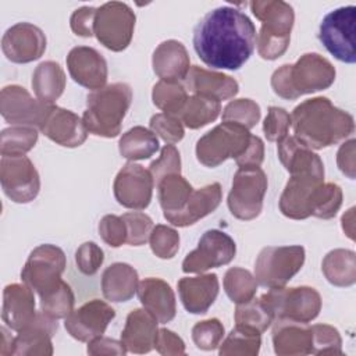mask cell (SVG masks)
Returning a JSON list of instances; mask_svg holds the SVG:
<instances>
[{
	"mask_svg": "<svg viewBox=\"0 0 356 356\" xmlns=\"http://www.w3.org/2000/svg\"><path fill=\"white\" fill-rule=\"evenodd\" d=\"M256 28L241 10L229 6L209 11L193 29V49L214 70H239L256 49Z\"/></svg>",
	"mask_w": 356,
	"mask_h": 356,
	"instance_id": "obj_1",
	"label": "cell"
},
{
	"mask_svg": "<svg viewBox=\"0 0 356 356\" xmlns=\"http://www.w3.org/2000/svg\"><path fill=\"white\" fill-rule=\"evenodd\" d=\"M291 127L309 149H324L339 143L355 131L353 117L335 107L328 97H313L298 104L291 114Z\"/></svg>",
	"mask_w": 356,
	"mask_h": 356,
	"instance_id": "obj_2",
	"label": "cell"
},
{
	"mask_svg": "<svg viewBox=\"0 0 356 356\" xmlns=\"http://www.w3.org/2000/svg\"><path fill=\"white\" fill-rule=\"evenodd\" d=\"M334 65L318 53H306L293 64H284L271 75L274 93L286 100L330 88L335 81Z\"/></svg>",
	"mask_w": 356,
	"mask_h": 356,
	"instance_id": "obj_3",
	"label": "cell"
},
{
	"mask_svg": "<svg viewBox=\"0 0 356 356\" xmlns=\"http://www.w3.org/2000/svg\"><path fill=\"white\" fill-rule=\"evenodd\" d=\"M131 103L132 89L124 82L110 83L90 92L86 97V110L82 115L88 132L103 138L118 136Z\"/></svg>",
	"mask_w": 356,
	"mask_h": 356,
	"instance_id": "obj_4",
	"label": "cell"
},
{
	"mask_svg": "<svg viewBox=\"0 0 356 356\" xmlns=\"http://www.w3.org/2000/svg\"><path fill=\"white\" fill-rule=\"evenodd\" d=\"M252 13L261 22L256 38L259 56L264 60H277L288 49L295 13L291 4L282 0H254L249 3Z\"/></svg>",
	"mask_w": 356,
	"mask_h": 356,
	"instance_id": "obj_5",
	"label": "cell"
},
{
	"mask_svg": "<svg viewBox=\"0 0 356 356\" xmlns=\"http://www.w3.org/2000/svg\"><path fill=\"white\" fill-rule=\"evenodd\" d=\"M253 135L245 127L222 121L196 142V159L204 167L214 168L227 159H235L236 164L248 153Z\"/></svg>",
	"mask_w": 356,
	"mask_h": 356,
	"instance_id": "obj_6",
	"label": "cell"
},
{
	"mask_svg": "<svg viewBox=\"0 0 356 356\" xmlns=\"http://www.w3.org/2000/svg\"><path fill=\"white\" fill-rule=\"evenodd\" d=\"M260 299L274 320L310 323L321 310V296L310 286L271 288Z\"/></svg>",
	"mask_w": 356,
	"mask_h": 356,
	"instance_id": "obj_7",
	"label": "cell"
},
{
	"mask_svg": "<svg viewBox=\"0 0 356 356\" xmlns=\"http://www.w3.org/2000/svg\"><path fill=\"white\" fill-rule=\"evenodd\" d=\"M67 266V259L56 245L44 243L35 248L21 271V280L40 298L56 291L63 282V273Z\"/></svg>",
	"mask_w": 356,
	"mask_h": 356,
	"instance_id": "obj_8",
	"label": "cell"
},
{
	"mask_svg": "<svg viewBox=\"0 0 356 356\" xmlns=\"http://www.w3.org/2000/svg\"><path fill=\"white\" fill-rule=\"evenodd\" d=\"M305 248L267 246L260 250L254 261V278L264 288H281L296 275L305 263Z\"/></svg>",
	"mask_w": 356,
	"mask_h": 356,
	"instance_id": "obj_9",
	"label": "cell"
},
{
	"mask_svg": "<svg viewBox=\"0 0 356 356\" xmlns=\"http://www.w3.org/2000/svg\"><path fill=\"white\" fill-rule=\"evenodd\" d=\"M267 185V175L260 167H239L232 178L227 199L231 214L242 221L259 217Z\"/></svg>",
	"mask_w": 356,
	"mask_h": 356,
	"instance_id": "obj_10",
	"label": "cell"
},
{
	"mask_svg": "<svg viewBox=\"0 0 356 356\" xmlns=\"http://www.w3.org/2000/svg\"><path fill=\"white\" fill-rule=\"evenodd\" d=\"M136 15L122 1H108L96 10L93 35L111 51L125 50L134 36Z\"/></svg>",
	"mask_w": 356,
	"mask_h": 356,
	"instance_id": "obj_11",
	"label": "cell"
},
{
	"mask_svg": "<svg viewBox=\"0 0 356 356\" xmlns=\"http://www.w3.org/2000/svg\"><path fill=\"white\" fill-rule=\"evenodd\" d=\"M355 22V6L338 7L323 18L317 33L318 40L328 50V53L346 64L356 63Z\"/></svg>",
	"mask_w": 356,
	"mask_h": 356,
	"instance_id": "obj_12",
	"label": "cell"
},
{
	"mask_svg": "<svg viewBox=\"0 0 356 356\" xmlns=\"http://www.w3.org/2000/svg\"><path fill=\"white\" fill-rule=\"evenodd\" d=\"M0 182L4 195L15 203H29L40 191L39 172L25 154L1 156Z\"/></svg>",
	"mask_w": 356,
	"mask_h": 356,
	"instance_id": "obj_13",
	"label": "cell"
},
{
	"mask_svg": "<svg viewBox=\"0 0 356 356\" xmlns=\"http://www.w3.org/2000/svg\"><path fill=\"white\" fill-rule=\"evenodd\" d=\"M236 253L235 241L224 231L209 229L197 242V248L182 261L184 273L202 274L210 268L231 263Z\"/></svg>",
	"mask_w": 356,
	"mask_h": 356,
	"instance_id": "obj_14",
	"label": "cell"
},
{
	"mask_svg": "<svg viewBox=\"0 0 356 356\" xmlns=\"http://www.w3.org/2000/svg\"><path fill=\"white\" fill-rule=\"evenodd\" d=\"M53 106L54 104L33 99L31 93L19 85H7L0 93V113L6 122L13 127L19 125L40 129Z\"/></svg>",
	"mask_w": 356,
	"mask_h": 356,
	"instance_id": "obj_15",
	"label": "cell"
},
{
	"mask_svg": "<svg viewBox=\"0 0 356 356\" xmlns=\"http://www.w3.org/2000/svg\"><path fill=\"white\" fill-rule=\"evenodd\" d=\"M154 181L149 170L134 161L127 163L117 174L113 192L115 200L132 210H143L150 204Z\"/></svg>",
	"mask_w": 356,
	"mask_h": 356,
	"instance_id": "obj_16",
	"label": "cell"
},
{
	"mask_svg": "<svg viewBox=\"0 0 356 356\" xmlns=\"http://www.w3.org/2000/svg\"><path fill=\"white\" fill-rule=\"evenodd\" d=\"M115 317V310L100 299H92L74 309L64 320L67 332L79 342H89L102 337Z\"/></svg>",
	"mask_w": 356,
	"mask_h": 356,
	"instance_id": "obj_17",
	"label": "cell"
},
{
	"mask_svg": "<svg viewBox=\"0 0 356 356\" xmlns=\"http://www.w3.org/2000/svg\"><path fill=\"white\" fill-rule=\"evenodd\" d=\"M1 50L10 61L26 64L43 56L46 36L39 26L31 22H18L3 35Z\"/></svg>",
	"mask_w": 356,
	"mask_h": 356,
	"instance_id": "obj_18",
	"label": "cell"
},
{
	"mask_svg": "<svg viewBox=\"0 0 356 356\" xmlns=\"http://www.w3.org/2000/svg\"><path fill=\"white\" fill-rule=\"evenodd\" d=\"M67 68L71 78L81 86L93 90L102 89L107 82V61L96 49L76 46L67 56Z\"/></svg>",
	"mask_w": 356,
	"mask_h": 356,
	"instance_id": "obj_19",
	"label": "cell"
},
{
	"mask_svg": "<svg viewBox=\"0 0 356 356\" xmlns=\"http://www.w3.org/2000/svg\"><path fill=\"white\" fill-rule=\"evenodd\" d=\"M58 330L57 318L50 317L44 312L39 310L33 320L18 331L14 337V345L11 356L25 355H53L51 338Z\"/></svg>",
	"mask_w": 356,
	"mask_h": 356,
	"instance_id": "obj_20",
	"label": "cell"
},
{
	"mask_svg": "<svg viewBox=\"0 0 356 356\" xmlns=\"http://www.w3.org/2000/svg\"><path fill=\"white\" fill-rule=\"evenodd\" d=\"M50 140L64 147H78L88 138V129L82 118L58 106H53L39 129Z\"/></svg>",
	"mask_w": 356,
	"mask_h": 356,
	"instance_id": "obj_21",
	"label": "cell"
},
{
	"mask_svg": "<svg viewBox=\"0 0 356 356\" xmlns=\"http://www.w3.org/2000/svg\"><path fill=\"white\" fill-rule=\"evenodd\" d=\"M321 182L324 178L313 174L291 175L280 197V211L292 220L310 217V200Z\"/></svg>",
	"mask_w": 356,
	"mask_h": 356,
	"instance_id": "obj_22",
	"label": "cell"
},
{
	"mask_svg": "<svg viewBox=\"0 0 356 356\" xmlns=\"http://www.w3.org/2000/svg\"><path fill=\"white\" fill-rule=\"evenodd\" d=\"M273 346L280 356L313 355V327L309 323L274 320Z\"/></svg>",
	"mask_w": 356,
	"mask_h": 356,
	"instance_id": "obj_23",
	"label": "cell"
},
{
	"mask_svg": "<svg viewBox=\"0 0 356 356\" xmlns=\"http://www.w3.org/2000/svg\"><path fill=\"white\" fill-rule=\"evenodd\" d=\"M26 284H10L3 291V323L13 331L22 330L36 316L35 295Z\"/></svg>",
	"mask_w": 356,
	"mask_h": 356,
	"instance_id": "obj_24",
	"label": "cell"
},
{
	"mask_svg": "<svg viewBox=\"0 0 356 356\" xmlns=\"http://www.w3.org/2000/svg\"><path fill=\"white\" fill-rule=\"evenodd\" d=\"M218 286L216 274L184 277L177 284L179 299L185 310L192 314H203L211 307L218 295Z\"/></svg>",
	"mask_w": 356,
	"mask_h": 356,
	"instance_id": "obj_25",
	"label": "cell"
},
{
	"mask_svg": "<svg viewBox=\"0 0 356 356\" xmlns=\"http://www.w3.org/2000/svg\"><path fill=\"white\" fill-rule=\"evenodd\" d=\"M136 293L143 309L153 314L159 323L165 324L175 317V295L164 280L154 277L145 278L138 284Z\"/></svg>",
	"mask_w": 356,
	"mask_h": 356,
	"instance_id": "obj_26",
	"label": "cell"
},
{
	"mask_svg": "<svg viewBox=\"0 0 356 356\" xmlns=\"http://www.w3.org/2000/svg\"><path fill=\"white\" fill-rule=\"evenodd\" d=\"M184 83L185 89H189L193 95L210 96L218 102L228 100L239 92V85L232 76L199 65H192L189 68Z\"/></svg>",
	"mask_w": 356,
	"mask_h": 356,
	"instance_id": "obj_27",
	"label": "cell"
},
{
	"mask_svg": "<svg viewBox=\"0 0 356 356\" xmlns=\"http://www.w3.org/2000/svg\"><path fill=\"white\" fill-rule=\"evenodd\" d=\"M157 318L146 309H135L127 316L125 327L121 332V342L128 352L147 353L154 348L157 337Z\"/></svg>",
	"mask_w": 356,
	"mask_h": 356,
	"instance_id": "obj_28",
	"label": "cell"
},
{
	"mask_svg": "<svg viewBox=\"0 0 356 356\" xmlns=\"http://www.w3.org/2000/svg\"><path fill=\"white\" fill-rule=\"evenodd\" d=\"M278 159L291 175L313 174L324 178V164L317 153L296 136H285L278 142Z\"/></svg>",
	"mask_w": 356,
	"mask_h": 356,
	"instance_id": "obj_29",
	"label": "cell"
},
{
	"mask_svg": "<svg viewBox=\"0 0 356 356\" xmlns=\"http://www.w3.org/2000/svg\"><path fill=\"white\" fill-rule=\"evenodd\" d=\"M189 54L178 40H164L153 51V71L161 81H184L189 72Z\"/></svg>",
	"mask_w": 356,
	"mask_h": 356,
	"instance_id": "obj_30",
	"label": "cell"
},
{
	"mask_svg": "<svg viewBox=\"0 0 356 356\" xmlns=\"http://www.w3.org/2000/svg\"><path fill=\"white\" fill-rule=\"evenodd\" d=\"M222 189L218 182L209 184L200 189H193L185 207L170 217L167 221L175 227H188L197 222L200 218L213 213L221 203Z\"/></svg>",
	"mask_w": 356,
	"mask_h": 356,
	"instance_id": "obj_31",
	"label": "cell"
},
{
	"mask_svg": "<svg viewBox=\"0 0 356 356\" xmlns=\"http://www.w3.org/2000/svg\"><path fill=\"white\" fill-rule=\"evenodd\" d=\"M138 271L128 263H114L102 274V292L110 302H127L138 289Z\"/></svg>",
	"mask_w": 356,
	"mask_h": 356,
	"instance_id": "obj_32",
	"label": "cell"
},
{
	"mask_svg": "<svg viewBox=\"0 0 356 356\" xmlns=\"http://www.w3.org/2000/svg\"><path fill=\"white\" fill-rule=\"evenodd\" d=\"M156 186L159 203L165 220L179 213L193 192L192 185L178 172L163 177Z\"/></svg>",
	"mask_w": 356,
	"mask_h": 356,
	"instance_id": "obj_33",
	"label": "cell"
},
{
	"mask_svg": "<svg viewBox=\"0 0 356 356\" xmlns=\"http://www.w3.org/2000/svg\"><path fill=\"white\" fill-rule=\"evenodd\" d=\"M32 89L43 103L54 104L65 89V74L58 63L43 61L32 74Z\"/></svg>",
	"mask_w": 356,
	"mask_h": 356,
	"instance_id": "obj_34",
	"label": "cell"
},
{
	"mask_svg": "<svg viewBox=\"0 0 356 356\" xmlns=\"http://www.w3.org/2000/svg\"><path fill=\"white\" fill-rule=\"evenodd\" d=\"M321 270L335 286H350L356 282V253L349 249H334L323 260Z\"/></svg>",
	"mask_w": 356,
	"mask_h": 356,
	"instance_id": "obj_35",
	"label": "cell"
},
{
	"mask_svg": "<svg viewBox=\"0 0 356 356\" xmlns=\"http://www.w3.org/2000/svg\"><path fill=\"white\" fill-rule=\"evenodd\" d=\"M118 150L129 161L150 159L159 150V139L152 129L138 125L122 134L118 142Z\"/></svg>",
	"mask_w": 356,
	"mask_h": 356,
	"instance_id": "obj_36",
	"label": "cell"
},
{
	"mask_svg": "<svg viewBox=\"0 0 356 356\" xmlns=\"http://www.w3.org/2000/svg\"><path fill=\"white\" fill-rule=\"evenodd\" d=\"M220 111L221 104L218 100L204 95H192L179 111L178 118L189 129H199L213 122L220 115Z\"/></svg>",
	"mask_w": 356,
	"mask_h": 356,
	"instance_id": "obj_37",
	"label": "cell"
},
{
	"mask_svg": "<svg viewBox=\"0 0 356 356\" xmlns=\"http://www.w3.org/2000/svg\"><path fill=\"white\" fill-rule=\"evenodd\" d=\"M261 345L260 332L241 324H235L227 338L220 343V356H254Z\"/></svg>",
	"mask_w": 356,
	"mask_h": 356,
	"instance_id": "obj_38",
	"label": "cell"
},
{
	"mask_svg": "<svg viewBox=\"0 0 356 356\" xmlns=\"http://www.w3.org/2000/svg\"><path fill=\"white\" fill-rule=\"evenodd\" d=\"M152 100L153 104L163 113L178 117L188 100V93L181 82L160 79L153 86Z\"/></svg>",
	"mask_w": 356,
	"mask_h": 356,
	"instance_id": "obj_39",
	"label": "cell"
},
{
	"mask_svg": "<svg viewBox=\"0 0 356 356\" xmlns=\"http://www.w3.org/2000/svg\"><path fill=\"white\" fill-rule=\"evenodd\" d=\"M222 285L227 296L234 303L239 305L254 298L259 284L249 270L242 267H231L224 274Z\"/></svg>",
	"mask_w": 356,
	"mask_h": 356,
	"instance_id": "obj_40",
	"label": "cell"
},
{
	"mask_svg": "<svg viewBox=\"0 0 356 356\" xmlns=\"http://www.w3.org/2000/svg\"><path fill=\"white\" fill-rule=\"evenodd\" d=\"M342 204V189L334 182H321L310 202V216L330 220L335 217Z\"/></svg>",
	"mask_w": 356,
	"mask_h": 356,
	"instance_id": "obj_41",
	"label": "cell"
},
{
	"mask_svg": "<svg viewBox=\"0 0 356 356\" xmlns=\"http://www.w3.org/2000/svg\"><path fill=\"white\" fill-rule=\"evenodd\" d=\"M38 142V129L33 127L14 125L1 131V156H19L28 153Z\"/></svg>",
	"mask_w": 356,
	"mask_h": 356,
	"instance_id": "obj_42",
	"label": "cell"
},
{
	"mask_svg": "<svg viewBox=\"0 0 356 356\" xmlns=\"http://www.w3.org/2000/svg\"><path fill=\"white\" fill-rule=\"evenodd\" d=\"M234 318H235V324L250 327L259 331L260 334L264 332L274 320L271 312L266 307L261 299H256V298H252L245 303L236 305Z\"/></svg>",
	"mask_w": 356,
	"mask_h": 356,
	"instance_id": "obj_43",
	"label": "cell"
},
{
	"mask_svg": "<svg viewBox=\"0 0 356 356\" xmlns=\"http://www.w3.org/2000/svg\"><path fill=\"white\" fill-rule=\"evenodd\" d=\"M260 115V106L252 99L232 100L222 110V121L239 124L246 129H252L253 127H256Z\"/></svg>",
	"mask_w": 356,
	"mask_h": 356,
	"instance_id": "obj_44",
	"label": "cell"
},
{
	"mask_svg": "<svg viewBox=\"0 0 356 356\" xmlns=\"http://www.w3.org/2000/svg\"><path fill=\"white\" fill-rule=\"evenodd\" d=\"M40 310L53 318H65L72 310L75 296L71 286L63 281L61 285L44 298H40Z\"/></svg>",
	"mask_w": 356,
	"mask_h": 356,
	"instance_id": "obj_45",
	"label": "cell"
},
{
	"mask_svg": "<svg viewBox=\"0 0 356 356\" xmlns=\"http://www.w3.org/2000/svg\"><path fill=\"white\" fill-rule=\"evenodd\" d=\"M149 243L152 252L157 257L164 260L172 259L179 249V234L168 225L159 224L153 227L149 236Z\"/></svg>",
	"mask_w": 356,
	"mask_h": 356,
	"instance_id": "obj_46",
	"label": "cell"
},
{
	"mask_svg": "<svg viewBox=\"0 0 356 356\" xmlns=\"http://www.w3.org/2000/svg\"><path fill=\"white\" fill-rule=\"evenodd\" d=\"M224 337V325L218 318H209L192 327V339L202 350H214Z\"/></svg>",
	"mask_w": 356,
	"mask_h": 356,
	"instance_id": "obj_47",
	"label": "cell"
},
{
	"mask_svg": "<svg viewBox=\"0 0 356 356\" xmlns=\"http://www.w3.org/2000/svg\"><path fill=\"white\" fill-rule=\"evenodd\" d=\"M127 227V243L140 246L149 241L153 229V220L142 211H129L121 216Z\"/></svg>",
	"mask_w": 356,
	"mask_h": 356,
	"instance_id": "obj_48",
	"label": "cell"
},
{
	"mask_svg": "<svg viewBox=\"0 0 356 356\" xmlns=\"http://www.w3.org/2000/svg\"><path fill=\"white\" fill-rule=\"evenodd\" d=\"M313 355H342L339 331L328 324H313Z\"/></svg>",
	"mask_w": 356,
	"mask_h": 356,
	"instance_id": "obj_49",
	"label": "cell"
},
{
	"mask_svg": "<svg viewBox=\"0 0 356 356\" xmlns=\"http://www.w3.org/2000/svg\"><path fill=\"white\" fill-rule=\"evenodd\" d=\"M150 129L159 135L167 145H174L182 140L185 135L184 124L181 120L175 115L165 114V113H157L150 118L149 122Z\"/></svg>",
	"mask_w": 356,
	"mask_h": 356,
	"instance_id": "obj_50",
	"label": "cell"
},
{
	"mask_svg": "<svg viewBox=\"0 0 356 356\" xmlns=\"http://www.w3.org/2000/svg\"><path fill=\"white\" fill-rule=\"evenodd\" d=\"M291 128V114L277 106L268 107V113L263 122V132L270 142H280L285 136H288V131Z\"/></svg>",
	"mask_w": 356,
	"mask_h": 356,
	"instance_id": "obj_51",
	"label": "cell"
},
{
	"mask_svg": "<svg viewBox=\"0 0 356 356\" xmlns=\"http://www.w3.org/2000/svg\"><path fill=\"white\" fill-rule=\"evenodd\" d=\"M149 171L154 184L168 174H181V156L177 147L174 145H165L160 152V157L149 165Z\"/></svg>",
	"mask_w": 356,
	"mask_h": 356,
	"instance_id": "obj_52",
	"label": "cell"
},
{
	"mask_svg": "<svg viewBox=\"0 0 356 356\" xmlns=\"http://www.w3.org/2000/svg\"><path fill=\"white\" fill-rule=\"evenodd\" d=\"M104 261L103 249L95 242H83L75 252L78 270L85 275H95Z\"/></svg>",
	"mask_w": 356,
	"mask_h": 356,
	"instance_id": "obj_53",
	"label": "cell"
},
{
	"mask_svg": "<svg viewBox=\"0 0 356 356\" xmlns=\"http://www.w3.org/2000/svg\"><path fill=\"white\" fill-rule=\"evenodd\" d=\"M102 239L111 248H120L127 242V227L121 217L114 214L104 216L99 222Z\"/></svg>",
	"mask_w": 356,
	"mask_h": 356,
	"instance_id": "obj_54",
	"label": "cell"
},
{
	"mask_svg": "<svg viewBox=\"0 0 356 356\" xmlns=\"http://www.w3.org/2000/svg\"><path fill=\"white\" fill-rule=\"evenodd\" d=\"M154 348L164 356H179L185 353V342L174 331L160 328L154 341Z\"/></svg>",
	"mask_w": 356,
	"mask_h": 356,
	"instance_id": "obj_55",
	"label": "cell"
},
{
	"mask_svg": "<svg viewBox=\"0 0 356 356\" xmlns=\"http://www.w3.org/2000/svg\"><path fill=\"white\" fill-rule=\"evenodd\" d=\"M96 10L97 8L95 7L83 6L72 13L70 18V25L75 35L82 38L93 36V22H95Z\"/></svg>",
	"mask_w": 356,
	"mask_h": 356,
	"instance_id": "obj_56",
	"label": "cell"
},
{
	"mask_svg": "<svg viewBox=\"0 0 356 356\" xmlns=\"http://www.w3.org/2000/svg\"><path fill=\"white\" fill-rule=\"evenodd\" d=\"M86 352L89 355H125L128 350L121 341L102 335L88 342Z\"/></svg>",
	"mask_w": 356,
	"mask_h": 356,
	"instance_id": "obj_57",
	"label": "cell"
},
{
	"mask_svg": "<svg viewBox=\"0 0 356 356\" xmlns=\"http://www.w3.org/2000/svg\"><path fill=\"white\" fill-rule=\"evenodd\" d=\"M355 143L356 140L352 138L341 145L338 153H337V164L342 174H345L348 178L355 179Z\"/></svg>",
	"mask_w": 356,
	"mask_h": 356,
	"instance_id": "obj_58",
	"label": "cell"
},
{
	"mask_svg": "<svg viewBox=\"0 0 356 356\" xmlns=\"http://www.w3.org/2000/svg\"><path fill=\"white\" fill-rule=\"evenodd\" d=\"M0 332H1L0 356H11L13 345H14V337L10 334V331L6 327H1Z\"/></svg>",
	"mask_w": 356,
	"mask_h": 356,
	"instance_id": "obj_59",
	"label": "cell"
},
{
	"mask_svg": "<svg viewBox=\"0 0 356 356\" xmlns=\"http://www.w3.org/2000/svg\"><path fill=\"white\" fill-rule=\"evenodd\" d=\"M353 221H355V207H350L341 218L342 222V229L343 232L353 241L355 239V228H353Z\"/></svg>",
	"mask_w": 356,
	"mask_h": 356,
	"instance_id": "obj_60",
	"label": "cell"
}]
</instances>
